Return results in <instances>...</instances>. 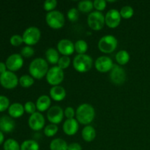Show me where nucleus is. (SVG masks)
<instances>
[{
    "label": "nucleus",
    "instance_id": "4be33fe9",
    "mask_svg": "<svg viewBox=\"0 0 150 150\" xmlns=\"http://www.w3.org/2000/svg\"><path fill=\"white\" fill-rule=\"evenodd\" d=\"M81 136L85 142H91L96 137V131L92 126L86 125L82 130Z\"/></svg>",
    "mask_w": 150,
    "mask_h": 150
},
{
    "label": "nucleus",
    "instance_id": "f3484780",
    "mask_svg": "<svg viewBox=\"0 0 150 150\" xmlns=\"http://www.w3.org/2000/svg\"><path fill=\"white\" fill-rule=\"evenodd\" d=\"M79 122L77 120L67 119L63 125V131L67 136H73L79 130Z\"/></svg>",
    "mask_w": 150,
    "mask_h": 150
},
{
    "label": "nucleus",
    "instance_id": "ddd939ff",
    "mask_svg": "<svg viewBox=\"0 0 150 150\" xmlns=\"http://www.w3.org/2000/svg\"><path fill=\"white\" fill-rule=\"evenodd\" d=\"M95 65L98 71L100 73H107L108 71H111L112 67H114V63L110 57L101 56L97 59Z\"/></svg>",
    "mask_w": 150,
    "mask_h": 150
},
{
    "label": "nucleus",
    "instance_id": "c03bdc74",
    "mask_svg": "<svg viewBox=\"0 0 150 150\" xmlns=\"http://www.w3.org/2000/svg\"><path fill=\"white\" fill-rule=\"evenodd\" d=\"M4 134L1 131H0V145L2 144V143L4 142Z\"/></svg>",
    "mask_w": 150,
    "mask_h": 150
},
{
    "label": "nucleus",
    "instance_id": "a18cd8bd",
    "mask_svg": "<svg viewBox=\"0 0 150 150\" xmlns=\"http://www.w3.org/2000/svg\"><path fill=\"white\" fill-rule=\"evenodd\" d=\"M108 2H115L116 1H108Z\"/></svg>",
    "mask_w": 150,
    "mask_h": 150
},
{
    "label": "nucleus",
    "instance_id": "7c9ffc66",
    "mask_svg": "<svg viewBox=\"0 0 150 150\" xmlns=\"http://www.w3.org/2000/svg\"><path fill=\"white\" fill-rule=\"evenodd\" d=\"M121 17L125 19L130 18L134 14V10L132 7L129 5H125L122 7L121 10L120 11Z\"/></svg>",
    "mask_w": 150,
    "mask_h": 150
},
{
    "label": "nucleus",
    "instance_id": "a878e982",
    "mask_svg": "<svg viewBox=\"0 0 150 150\" xmlns=\"http://www.w3.org/2000/svg\"><path fill=\"white\" fill-rule=\"evenodd\" d=\"M39 144L35 140H26L21 145V150H39Z\"/></svg>",
    "mask_w": 150,
    "mask_h": 150
},
{
    "label": "nucleus",
    "instance_id": "0eeeda50",
    "mask_svg": "<svg viewBox=\"0 0 150 150\" xmlns=\"http://www.w3.org/2000/svg\"><path fill=\"white\" fill-rule=\"evenodd\" d=\"M87 23L89 27L93 30H100L105 23V16L101 12L93 11L88 16Z\"/></svg>",
    "mask_w": 150,
    "mask_h": 150
},
{
    "label": "nucleus",
    "instance_id": "2f4dec72",
    "mask_svg": "<svg viewBox=\"0 0 150 150\" xmlns=\"http://www.w3.org/2000/svg\"><path fill=\"white\" fill-rule=\"evenodd\" d=\"M58 127L57 125L54 124H50L48 125L46 127L44 128V134L48 137H52V136H55L58 132Z\"/></svg>",
    "mask_w": 150,
    "mask_h": 150
},
{
    "label": "nucleus",
    "instance_id": "39448f33",
    "mask_svg": "<svg viewBox=\"0 0 150 150\" xmlns=\"http://www.w3.org/2000/svg\"><path fill=\"white\" fill-rule=\"evenodd\" d=\"M45 21L48 26L52 29H58L64 25L65 19L62 13L59 10L48 12L45 16Z\"/></svg>",
    "mask_w": 150,
    "mask_h": 150
},
{
    "label": "nucleus",
    "instance_id": "37998d69",
    "mask_svg": "<svg viewBox=\"0 0 150 150\" xmlns=\"http://www.w3.org/2000/svg\"><path fill=\"white\" fill-rule=\"evenodd\" d=\"M6 70H7V66H6L5 63L0 62V75L5 73L7 71Z\"/></svg>",
    "mask_w": 150,
    "mask_h": 150
},
{
    "label": "nucleus",
    "instance_id": "dca6fc26",
    "mask_svg": "<svg viewBox=\"0 0 150 150\" xmlns=\"http://www.w3.org/2000/svg\"><path fill=\"white\" fill-rule=\"evenodd\" d=\"M58 51L64 56L72 55L75 51V45L68 39H62L59 41L57 44Z\"/></svg>",
    "mask_w": 150,
    "mask_h": 150
},
{
    "label": "nucleus",
    "instance_id": "c756f323",
    "mask_svg": "<svg viewBox=\"0 0 150 150\" xmlns=\"http://www.w3.org/2000/svg\"><path fill=\"white\" fill-rule=\"evenodd\" d=\"M34 79L29 75H23L19 79V83L23 88H29L34 84Z\"/></svg>",
    "mask_w": 150,
    "mask_h": 150
},
{
    "label": "nucleus",
    "instance_id": "e433bc0d",
    "mask_svg": "<svg viewBox=\"0 0 150 150\" xmlns=\"http://www.w3.org/2000/svg\"><path fill=\"white\" fill-rule=\"evenodd\" d=\"M57 1L56 0H46L44 1L43 8L46 11H53L54 9L57 7Z\"/></svg>",
    "mask_w": 150,
    "mask_h": 150
},
{
    "label": "nucleus",
    "instance_id": "6e6552de",
    "mask_svg": "<svg viewBox=\"0 0 150 150\" xmlns=\"http://www.w3.org/2000/svg\"><path fill=\"white\" fill-rule=\"evenodd\" d=\"M41 37V32L36 26H30L24 31L23 34V42L27 45H35L39 42Z\"/></svg>",
    "mask_w": 150,
    "mask_h": 150
},
{
    "label": "nucleus",
    "instance_id": "473e14b6",
    "mask_svg": "<svg viewBox=\"0 0 150 150\" xmlns=\"http://www.w3.org/2000/svg\"><path fill=\"white\" fill-rule=\"evenodd\" d=\"M67 18L69 20L72 22L77 21L79 18V10L76 8H71L67 12Z\"/></svg>",
    "mask_w": 150,
    "mask_h": 150
},
{
    "label": "nucleus",
    "instance_id": "423d86ee",
    "mask_svg": "<svg viewBox=\"0 0 150 150\" xmlns=\"http://www.w3.org/2000/svg\"><path fill=\"white\" fill-rule=\"evenodd\" d=\"M64 74L62 69L58 66H54L48 70L46 74V80L52 86H59L64 80Z\"/></svg>",
    "mask_w": 150,
    "mask_h": 150
},
{
    "label": "nucleus",
    "instance_id": "2eb2a0df",
    "mask_svg": "<svg viewBox=\"0 0 150 150\" xmlns=\"http://www.w3.org/2000/svg\"><path fill=\"white\" fill-rule=\"evenodd\" d=\"M28 123L32 130L38 131L43 128L45 125V118L43 115L40 112H35V114L30 116Z\"/></svg>",
    "mask_w": 150,
    "mask_h": 150
},
{
    "label": "nucleus",
    "instance_id": "393cba45",
    "mask_svg": "<svg viewBox=\"0 0 150 150\" xmlns=\"http://www.w3.org/2000/svg\"><path fill=\"white\" fill-rule=\"evenodd\" d=\"M116 60L120 65H125L130 60V54L125 50H121L116 54Z\"/></svg>",
    "mask_w": 150,
    "mask_h": 150
},
{
    "label": "nucleus",
    "instance_id": "9d476101",
    "mask_svg": "<svg viewBox=\"0 0 150 150\" xmlns=\"http://www.w3.org/2000/svg\"><path fill=\"white\" fill-rule=\"evenodd\" d=\"M110 79L114 84H122L125 83L126 79L125 71L120 66L114 64V67L110 72Z\"/></svg>",
    "mask_w": 150,
    "mask_h": 150
},
{
    "label": "nucleus",
    "instance_id": "4c0bfd02",
    "mask_svg": "<svg viewBox=\"0 0 150 150\" xmlns=\"http://www.w3.org/2000/svg\"><path fill=\"white\" fill-rule=\"evenodd\" d=\"M24 107V110L27 114H30L31 115L33 114H35L36 112V104L34 103L33 102H31V101H29V102H26L25 103V105H23Z\"/></svg>",
    "mask_w": 150,
    "mask_h": 150
},
{
    "label": "nucleus",
    "instance_id": "b1692460",
    "mask_svg": "<svg viewBox=\"0 0 150 150\" xmlns=\"http://www.w3.org/2000/svg\"><path fill=\"white\" fill-rule=\"evenodd\" d=\"M45 57H46L47 61L51 64H57L59 60V53L55 48H49L45 51Z\"/></svg>",
    "mask_w": 150,
    "mask_h": 150
},
{
    "label": "nucleus",
    "instance_id": "a19ab883",
    "mask_svg": "<svg viewBox=\"0 0 150 150\" xmlns=\"http://www.w3.org/2000/svg\"><path fill=\"white\" fill-rule=\"evenodd\" d=\"M64 114L67 117V119H73V117L76 115V112H75V110L73 108H72V107H67L64 110Z\"/></svg>",
    "mask_w": 150,
    "mask_h": 150
},
{
    "label": "nucleus",
    "instance_id": "f8f14e48",
    "mask_svg": "<svg viewBox=\"0 0 150 150\" xmlns=\"http://www.w3.org/2000/svg\"><path fill=\"white\" fill-rule=\"evenodd\" d=\"M5 64L9 71L15 72L21 68L23 64V59L21 54H13L7 59Z\"/></svg>",
    "mask_w": 150,
    "mask_h": 150
},
{
    "label": "nucleus",
    "instance_id": "412c9836",
    "mask_svg": "<svg viewBox=\"0 0 150 150\" xmlns=\"http://www.w3.org/2000/svg\"><path fill=\"white\" fill-rule=\"evenodd\" d=\"M51 98H49L47 95H41L40 97L38 98V99L37 100L36 103V107L37 109L39 111H45L46 110H48V108L51 106Z\"/></svg>",
    "mask_w": 150,
    "mask_h": 150
},
{
    "label": "nucleus",
    "instance_id": "6ab92c4d",
    "mask_svg": "<svg viewBox=\"0 0 150 150\" xmlns=\"http://www.w3.org/2000/svg\"><path fill=\"white\" fill-rule=\"evenodd\" d=\"M50 96L54 100L59 101L63 100L66 97V91L64 88L61 86H53L50 89Z\"/></svg>",
    "mask_w": 150,
    "mask_h": 150
},
{
    "label": "nucleus",
    "instance_id": "ea45409f",
    "mask_svg": "<svg viewBox=\"0 0 150 150\" xmlns=\"http://www.w3.org/2000/svg\"><path fill=\"white\" fill-rule=\"evenodd\" d=\"M94 7L98 11H102L104 10L106 7V1L105 0H95L93 1Z\"/></svg>",
    "mask_w": 150,
    "mask_h": 150
},
{
    "label": "nucleus",
    "instance_id": "7ed1b4c3",
    "mask_svg": "<svg viewBox=\"0 0 150 150\" xmlns=\"http://www.w3.org/2000/svg\"><path fill=\"white\" fill-rule=\"evenodd\" d=\"M73 64L78 72L86 73L92 68L93 60L92 57L87 54H78L73 59Z\"/></svg>",
    "mask_w": 150,
    "mask_h": 150
},
{
    "label": "nucleus",
    "instance_id": "72a5a7b5",
    "mask_svg": "<svg viewBox=\"0 0 150 150\" xmlns=\"http://www.w3.org/2000/svg\"><path fill=\"white\" fill-rule=\"evenodd\" d=\"M70 59L67 56H63L59 59L58 62V67L64 70V69L67 68L70 66Z\"/></svg>",
    "mask_w": 150,
    "mask_h": 150
},
{
    "label": "nucleus",
    "instance_id": "58836bf2",
    "mask_svg": "<svg viewBox=\"0 0 150 150\" xmlns=\"http://www.w3.org/2000/svg\"><path fill=\"white\" fill-rule=\"evenodd\" d=\"M10 42L13 46H19L23 42V38L19 35H14L10 38Z\"/></svg>",
    "mask_w": 150,
    "mask_h": 150
},
{
    "label": "nucleus",
    "instance_id": "1a4fd4ad",
    "mask_svg": "<svg viewBox=\"0 0 150 150\" xmlns=\"http://www.w3.org/2000/svg\"><path fill=\"white\" fill-rule=\"evenodd\" d=\"M18 83V79L13 72L6 71L5 73L0 75V83L5 89H14Z\"/></svg>",
    "mask_w": 150,
    "mask_h": 150
},
{
    "label": "nucleus",
    "instance_id": "c9c22d12",
    "mask_svg": "<svg viewBox=\"0 0 150 150\" xmlns=\"http://www.w3.org/2000/svg\"><path fill=\"white\" fill-rule=\"evenodd\" d=\"M34 54H35V50L29 45L23 47L21 51V55L23 56L25 58H29V57H32Z\"/></svg>",
    "mask_w": 150,
    "mask_h": 150
},
{
    "label": "nucleus",
    "instance_id": "9b49d317",
    "mask_svg": "<svg viewBox=\"0 0 150 150\" xmlns=\"http://www.w3.org/2000/svg\"><path fill=\"white\" fill-rule=\"evenodd\" d=\"M64 117V111L59 105H54L48 109L47 112V118L51 124H59Z\"/></svg>",
    "mask_w": 150,
    "mask_h": 150
},
{
    "label": "nucleus",
    "instance_id": "cd10ccee",
    "mask_svg": "<svg viewBox=\"0 0 150 150\" xmlns=\"http://www.w3.org/2000/svg\"><path fill=\"white\" fill-rule=\"evenodd\" d=\"M75 45V51L79 54H85L88 50V44L83 40H79L76 42Z\"/></svg>",
    "mask_w": 150,
    "mask_h": 150
},
{
    "label": "nucleus",
    "instance_id": "79ce46f5",
    "mask_svg": "<svg viewBox=\"0 0 150 150\" xmlns=\"http://www.w3.org/2000/svg\"><path fill=\"white\" fill-rule=\"evenodd\" d=\"M67 150H82V147L79 143H71L68 144Z\"/></svg>",
    "mask_w": 150,
    "mask_h": 150
},
{
    "label": "nucleus",
    "instance_id": "5701e85b",
    "mask_svg": "<svg viewBox=\"0 0 150 150\" xmlns=\"http://www.w3.org/2000/svg\"><path fill=\"white\" fill-rule=\"evenodd\" d=\"M50 149L51 150H67L68 144L62 139H55L50 143Z\"/></svg>",
    "mask_w": 150,
    "mask_h": 150
},
{
    "label": "nucleus",
    "instance_id": "c85d7f7f",
    "mask_svg": "<svg viewBox=\"0 0 150 150\" xmlns=\"http://www.w3.org/2000/svg\"><path fill=\"white\" fill-rule=\"evenodd\" d=\"M4 150H21V146L17 141L13 139H9L4 142Z\"/></svg>",
    "mask_w": 150,
    "mask_h": 150
},
{
    "label": "nucleus",
    "instance_id": "f704fd0d",
    "mask_svg": "<svg viewBox=\"0 0 150 150\" xmlns=\"http://www.w3.org/2000/svg\"><path fill=\"white\" fill-rule=\"evenodd\" d=\"M10 107V100L4 95H0V112L4 111Z\"/></svg>",
    "mask_w": 150,
    "mask_h": 150
},
{
    "label": "nucleus",
    "instance_id": "f257e3e1",
    "mask_svg": "<svg viewBox=\"0 0 150 150\" xmlns=\"http://www.w3.org/2000/svg\"><path fill=\"white\" fill-rule=\"evenodd\" d=\"M76 119L79 123L88 125L95 119V108L92 105L88 103H83L78 107L76 112Z\"/></svg>",
    "mask_w": 150,
    "mask_h": 150
},
{
    "label": "nucleus",
    "instance_id": "aec40b11",
    "mask_svg": "<svg viewBox=\"0 0 150 150\" xmlns=\"http://www.w3.org/2000/svg\"><path fill=\"white\" fill-rule=\"evenodd\" d=\"M24 107L22 104L18 103H15L10 105L8 108L9 115L13 118H19L24 113Z\"/></svg>",
    "mask_w": 150,
    "mask_h": 150
},
{
    "label": "nucleus",
    "instance_id": "20e7f679",
    "mask_svg": "<svg viewBox=\"0 0 150 150\" xmlns=\"http://www.w3.org/2000/svg\"><path fill=\"white\" fill-rule=\"evenodd\" d=\"M118 45L117 39L111 35H105L98 42V48L100 51L105 54H110L115 51Z\"/></svg>",
    "mask_w": 150,
    "mask_h": 150
},
{
    "label": "nucleus",
    "instance_id": "bb28decb",
    "mask_svg": "<svg viewBox=\"0 0 150 150\" xmlns=\"http://www.w3.org/2000/svg\"><path fill=\"white\" fill-rule=\"evenodd\" d=\"M93 2L89 0H84V1H79L78 4V8L79 11L82 13H89L93 9Z\"/></svg>",
    "mask_w": 150,
    "mask_h": 150
},
{
    "label": "nucleus",
    "instance_id": "4468645a",
    "mask_svg": "<svg viewBox=\"0 0 150 150\" xmlns=\"http://www.w3.org/2000/svg\"><path fill=\"white\" fill-rule=\"evenodd\" d=\"M121 15L120 11L116 9H111L107 12L105 16V24L110 28H116L121 21Z\"/></svg>",
    "mask_w": 150,
    "mask_h": 150
},
{
    "label": "nucleus",
    "instance_id": "a211bd4d",
    "mask_svg": "<svg viewBox=\"0 0 150 150\" xmlns=\"http://www.w3.org/2000/svg\"><path fill=\"white\" fill-rule=\"evenodd\" d=\"M15 122L8 116H3L0 118V131L10 133L15 128Z\"/></svg>",
    "mask_w": 150,
    "mask_h": 150
},
{
    "label": "nucleus",
    "instance_id": "f03ea898",
    "mask_svg": "<svg viewBox=\"0 0 150 150\" xmlns=\"http://www.w3.org/2000/svg\"><path fill=\"white\" fill-rule=\"evenodd\" d=\"M29 70L32 78L41 79L46 76L48 71V64L44 59L36 58L29 64Z\"/></svg>",
    "mask_w": 150,
    "mask_h": 150
}]
</instances>
